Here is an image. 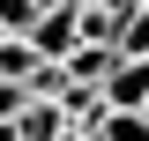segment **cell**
I'll return each instance as SVG.
<instances>
[{
    "mask_svg": "<svg viewBox=\"0 0 149 141\" xmlns=\"http://www.w3.org/2000/svg\"><path fill=\"white\" fill-rule=\"evenodd\" d=\"M22 104H30V82H0V119H22Z\"/></svg>",
    "mask_w": 149,
    "mask_h": 141,
    "instance_id": "ba28073f",
    "label": "cell"
},
{
    "mask_svg": "<svg viewBox=\"0 0 149 141\" xmlns=\"http://www.w3.org/2000/svg\"><path fill=\"white\" fill-rule=\"evenodd\" d=\"M97 141H149V111H112L97 126Z\"/></svg>",
    "mask_w": 149,
    "mask_h": 141,
    "instance_id": "5b68a950",
    "label": "cell"
},
{
    "mask_svg": "<svg viewBox=\"0 0 149 141\" xmlns=\"http://www.w3.org/2000/svg\"><path fill=\"white\" fill-rule=\"evenodd\" d=\"M37 59H45V52H37L30 37H8V45H0V82H30Z\"/></svg>",
    "mask_w": 149,
    "mask_h": 141,
    "instance_id": "277c9868",
    "label": "cell"
},
{
    "mask_svg": "<svg viewBox=\"0 0 149 141\" xmlns=\"http://www.w3.org/2000/svg\"><path fill=\"white\" fill-rule=\"evenodd\" d=\"M37 15H45V0H0V22H8L15 37H30V30H37Z\"/></svg>",
    "mask_w": 149,
    "mask_h": 141,
    "instance_id": "52a82bcc",
    "label": "cell"
},
{
    "mask_svg": "<svg viewBox=\"0 0 149 141\" xmlns=\"http://www.w3.org/2000/svg\"><path fill=\"white\" fill-rule=\"evenodd\" d=\"M104 104L112 111H142L149 104V59H119V74L104 82Z\"/></svg>",
    "mask_w": 149,
    "mask_h": 141,
    "instance_id": "6da1fadb",
    "label": "cell"
},
{
    "mask_svg": "<svg viewBox=\"0 0 149 141\" xmlns=\"http://www.w3.org/2000/svg\"><path fill=\"white\" fill-rule=\"evenodd\" d=\"M8 37H15V30H8V22H0V45H8Z\"/></svg>",
    "mask_w": 149,
    "mask_h": 141,
    "instance_id": "9c48e42d",
    "label": "cell"
},
{
    "mask_svg": "<svg viewBox=\"0 0 149 141\" xmlns=\"http://www.w3.org/2000/svg\"><path fill=\"white\" fill-rule=\"evenodd\" d=\"M119 59H127L119 45H74V52H67V74H74V82H97V89H104L112 74H119Z\"/></svg>",
    "mask_w": 149,
    "mask_h": 141,
    "instance_id": "7a4b0ae2",
    "label": "cell"
},
{
    "mask_svg": "<svg viewBox=\"0 0 149 141\" xmlns=\"http://www.w3.org/2000/svg\"><path fill=\"white\" fill-rule=\"evenodd\" d=\"M119 52H127V59H149V8H134V15L119 22Z\"/></svg>",
    "mask_w": 149,
    "mask_h": 141,
    "instance_id": "8992f818",
    "label": "cell"
},
{
    "mask_svg": "<svg viewBox=\"0 0 149 141\" xmlns=\"http://www.w3.org/2000/svg\"><path fill=\"white\" fill-rule=\"evenodd\" d=\"M142 111H149V104H142Z\"/></svg>",
    "mask_w": 149,
    "mask_h": 141,
    "instance_id": "30bf717a",
    "label": "cell"
},
{
    "mask_svg": "<svg viewBox=\"0 0 149 141\" xmlns=\"http://www.w3.org/2000/svg\"><path fill=\"white\" fill-rule=\"evenodd\" d=\"M15 126H22V141H60V134H67V104H52V97H30Z\"/></svg>",
    "mask_w": 149,
    "mask_h": 141,
    "instance_id": "3957f363",
    "label": "cell"
}]
</instances>
